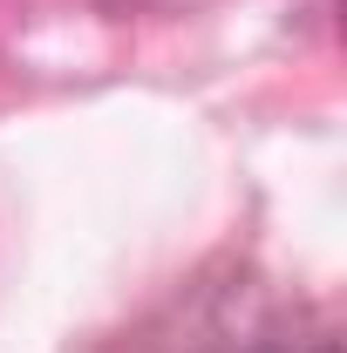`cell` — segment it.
<instances>
[{"instance_id":"cell-1","label":"cell","mask_w":347,"mask_h":353,"mask_svg":"<svg viewBox=\"0 0 347 353\" xmlns=\"http://www.w3.org/2000/svg\"><path fill=\"white\" fill-rule=\"evenodd\" d=\"M313 353H334V347H327V340H320V347H313Z\"/></svg>"}]
</instances>
